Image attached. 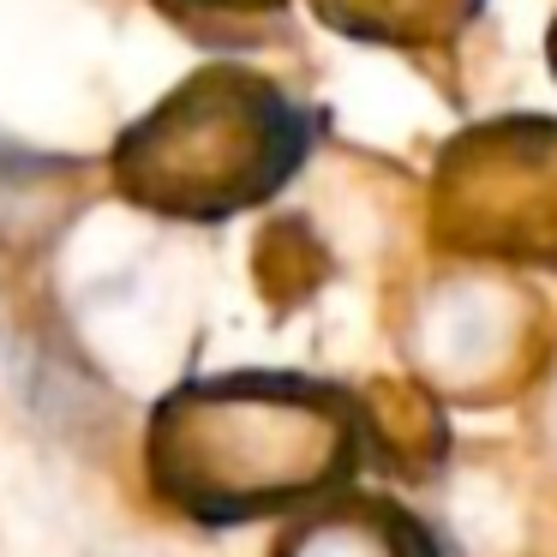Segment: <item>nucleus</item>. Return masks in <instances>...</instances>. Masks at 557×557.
<instances>
[{"label": "nucleus", "instance_id": "obj_3", "mask_svg": "<svg viewBox=\"0 0 557 557\" xmlns=\"http://www.w3.org/2000/svg\"><path fill=\"white\" fill-rule=\"evenodd\" d=\"M282 557H437L420 528L384 516H330L300 528V540L282 545Z\"/></svg>", "mask_w": 557, "mask_h": 557}, {"label": "nucleus", "instance_id": "obj_1", "mask_svg": "<svg viewBox=\"0 0 557 557\" xmlns=\"http://www.w3.org/2000/svg\"><path fill=\"white\" fill-rule=\"evenodd\" d=\"M348 468V420L306 384H193L157 408L150 480L198 521H246Z\"/></svg>", "mask_w": 557, "mask_h": 557}, {"label": "nucleus", "instance_id": "obj_2", "mask_svg": "<svg viewBox=\"0 0 557 557\" xmlns=\"http://www.w3.org/2000/svg\"><path fill=\"white\" fill-rule=\"evenodd\" d=\"M288 126L276 97L205 78L157 109L121 150V181L169 210H228L288 169Z\"/></svg>", "mask_w": 557, "mask_h": 557}]
</instances>
